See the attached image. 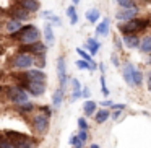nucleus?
<instances>
[{"label":"nucleus","mask_w":151,"mask_h":148,"mask_svg":"<svg viewBox=\"0 0 151 148\" xmlns=\"http://www.w3.org/2000/svg\"><path fill=\"white\" fill-rule=\"evenodd\" d=\"M109 117H111V112H109L107 109H101V111H98V112H96V116H94V119H96L98 124H104Z\"/></svg>","instance_id":"obj_19"},{"label":"nucleus","mask_w":151,"mask_h":148,"mask_svg":"<svg viewBox=\"0 0 151 148\" xmlns=\"http://www.w3.org/2000/svg\"><path fill=\"white\" fill-rule=\"evenodd\" d=\"M70 143H72L73 147H83V142L80 140L78 135H72V137H70Z\"/></svg>","instance_id":"obj_31"},{"label":"nucleus","mask_w":151,"mask_h":148,"mask_svg":"<svg viewBox=\"0 0 151 148\" xmlns=\"http://www.w3.org/2000/svg\"><path fill=\"white\" fill-rule=\"evenodd\" d=\"M78 125H80V130H88V122H86L85 117L78 119Z\"/></svg>","instance_id":"obj_36"},{"label":"nucleus","mask_w":151,"mask_h":148,"mask_svg":"<svg viewBox=\"0 0 151 148\" xmlns=\"http://www.w3.org/2000/svg\"><path fill=\"white\" fill-rule=\"evenodd\" d=\"M101 91H102V95H104V96H109V90H107V85H106L104 75L101 77Z\"/></svg>","instance_id":"obj_33"},{"label":"nucleus","mask_w":151,"mask_h":148,"mask_svg":"<svg viewBox=\"0 0 151 148\" xmlns=\"http://www.w3.org/2000/svg\"><path fill=\"white\" fill-rule=\"evenodd\" d=\"M33 127H34V130H36L39 135H44L47 130H49V116H46L44 112H41V111H39V114H34Z\"/></svg>","instance_id":"obj_5"},{"label":"nucleus","mask_w":151,"mask_h":148,"mask_svg":"<svg viewBox=\"0 0 151 148\" xmlns=\"http://www.w3.org/2000/svg\"><path fill=\"white\" fill-rule=\"evenodd\" d=\"M78 137H80V140L85 143V142L88 140V132H86V130H80V132H78Z\"/></svg>","instance_id":"obj_37"},{"label":"nucleus","mask_w":151,"mask_h":148,"mask_svg":"<svg viewBox=\"0 0 151 148\" xmlns=\"http://www.w3.org/2000/svg\"><path fill=\"white\" fill-rule=\"evenodd\" d=\"M120 114H122V109H115V112H112V117L117 121V119L120 117Z\"/></svg>","instance_id":"obj_39"},{"label":"nucleus","mask_w":151,"mask_h":148,"mask_svg":"<svg viewBox=\"0 0 151 148\" xmlns=\"http://www.w3.org/2000/svg\"><path fill=\"white\" fill-rule=\"evenodd\" d=\"M18 4L23 8H26L28 12H37L39 10V2H37V0H20Z\"/></svg>","instance_id":"obj_17"},{"label":"nucleus","mask_w":151,"mask_h":148,"mask_svg":"<svg viewBox=\"0 0 151 148\" xmlns=\"http://www.w3.org/2000/svg\"><path fill=\"white\" fill-rule=\"evenodd\" d=\"M26 77H28L29 82H42V83H46V73H44L42 70H28Z\"/></svg>","instance_id":"obj_14"},{"label":"nucleus","mask_w":151,"mask_h":148,"mask_svg":"<svg viewBox=\"0 0 151 148\" xmlns=\"http://www.w3.org/2000/svg\"><path fill=\"white\" fill-rule=\"evenodd\" d=\"M24 88H26V91L29 93V95H33V96H42L44 93H46V83H42V82H29Z\"/></svg>","instance_id":"obj_8"},{"label":"nucleus","mask_w":151,"mask_h":148,"mask_svg":"<svg viewBox=\"0 0 151 148\" xmlns=\"http://www.w3.org/2000/svg\"><path fill=\"white\" fill-rule=\"evenodd\" d=\"M112 108H114V109H124L125 106L124 104H112Z\"/></svg>","instance_id":"obj_40"},{"label":"nucleus","mask_w":151,"mask_h":148,"mask_svg":"<svg viewBox=\"0 0 151 148\" xmlns=\"http://www.w3.org/2000/svg\"><path fill=\"white\" fill-rule=\"evenodd\" d=\"M137 15H138V7H130V8H122L120 12H117L115 18L120 21H128L137 18Z\"/></svg>","instance_id":"obj_9"},{"label":"nucleus","mask_w":151,"mask_h":148,"mask_svg":"<svg viewBox=\"0 0 151 148\" xmlns=\"http://www.w3.org/2000/svg\"><path fill=\"white\" fill-rule=\"evenodd\" d=\"M141 82H143V78H141V72H140V70H135V73H133V83H135V86H140Z\"/></svg>","instance_id":"obj_30"},{"label":"nucleus","mask_w":151,"mask_h":148,"mask_svg":"<svg viewBox=\"0 0 151 148\" xmlns=\"http://www.w3.org/2000/svg\"><path fill=\"white\" fill-rule=\"evenodd\" d=\"M101 104H102V106H112V103H111V101H102Z\"/></svg>","instance_id":"obj_43"},{"label":"nucleus","mask_w":151,"mask_h":148,"mask_svg":"<svg viewBox=\"0 0 151 148\" xmlns=\"http://www.w3.org/2000/svg\"><path fill=\"white\" fill-rule=\"evenodd\" d=\"M4 135L12 142L13 148H33L34 147V138L28 137L24 134H20L17 130H5Z\"/></svg>","instance_id":"obj_2"},{"label":"nucleus","mask_w":151,"mask_h":148,"mask_svg":"<svg viewBox=\"0 0 151 148\" xmlns=\"http://www.w3.org/2000/svg\"><path fill=\"white\" fill-rule=\"evenodd\" d=\"M0 145H2V148H13V145H12V142L8 140L7 137H2V140H0Z\"/></svg>","instance_id":"obj_35"},{"label":"nucleus","mask_w":151,"mask_h":148,"mask_svg":"<svg viewBox=\"0 0 151 148\" xmlns=\"http://www.w3.org/2000/svg\"><path fill=\"white\" fill-rule=\"evenodd\" d=\"M44 38H46V43L49 44V46L54 43V31H52V26H50L49 23L44 25Z\"/></svg>","instance_id":"obj_21"},{"label":"nucleus","mask_w":151,"mask_h":148,"mask_svg":"<svg viewBox=\"0 0 151 148\" xmlns=\"http://www.w3.org/2000/svg\"><path fill=\"white\" fill-rule=\"evenodd\" d=\"M76 52H78L80 56H81V59H86L88 62H93V59H91V54H88L85 49H76Z\"/></svg>","instance_id":"obj_32"},{"label":"nucleus","mask_w":151,"mask_h":148,"mask_svg":"<svg viewBox=\"0 0 151 148\" xmlns=\"http://www.w3.org/2000/svg\"><path fill=\"white\" fill-rule=\"evenodd\" d=\"M7 96L13 104H26L29 103V93L23 90V86H7Z\"/></svg>","instance_id":"obj_3"},{"label":"nucleus","mask_w":151,"mask_h":148,"mask_svg":"<svg viewBox=\"0 0 151 148\" xmlns=\"http://www.w3.org/2000/svg\"><path fill=\"white\" fill-rule=\"evenodd\" d=\"M12 64H13V67H17V69H29L34 64V57L28 52H18L17 56L12 59Z\"/></svg>","instance_id":"obj_6"},{"label":"nucleus","mask_w":151,"mask_h":148,"mask_svg":"<svg viewBox=\"0 0 151 148\" xmlns=\"http://www.w3.org/2000/svg\"><path fill=\"white\" fill-rule=\"evenodd\" d=\"M42 18H46L49 21H54L55 25H60V18L57 15H54L52 12H42Z\"/></svg>","instance_id":"obj_27"},{"label":"nucleus","mask_w":151,"mask_h":148,"mask_svg":"<svg viewBox=\"0 0 151 148\" xmlns=\"http://www.w3.org/2000/svg\"><path fill=\"white\" fill-rule=\"evenodd\" d=\"M148 26V20H140V18H133V20H128L122 25L119 30L124 34H137L140 31H143Z\"/></svg>","instance_id":"obj_4"},{"label":"nucleus","mask_w":151,"mask_h":148,"mask_svg":"<svg viewBox=\"0 0 151 148\" xmlns=\"http://www.w3.org/2000/svg\"><path fill=\"white\" fill-rule=\"evenodd\" d=\"M91 148H99V145H96V143H93V145H91Z\"/></svg>","instance_id":"obj_45"},{"label":"nucleus","mask_w":151,"mask_h":148,"mask_svg":"<svg viewBox=\"0 0 151 148\" xmlns=\"http://www.w3.org/2000/svg\"><path fill=\"white\" fill-rule=\"evenodd\" d=\"M109 28H111V20H109V18H104L102 23H99L98 28H96V34H98V36H107Z\"/></svg>","instance_id":"obj_16"},{"label":"nucleus","mask_w":151,"mask_h":148,"mask_svg":"<svg viewBox=\"0 0 151 148\" xmlns=\"http://www.w3.org/2000/svg\"><path fill=\"white\" fill-rule=\"evenodd\" d=\"M34 109V106L31 103H26V104H21L20 106V112H31Z\"/></svg>","instance_id":"obj_34"},{"label":"nucleus","mask_w":151,"mask_h":148,"mask_svg":"<svg viewBox=\"0 0 151 148\" xmlns=\"http://www.w3.org/2000/svg\"><path fill=\"white\" fill-rule=\"evenodd\" d=\"M76 67H78L80 70H91V65H89V62H88L86 59L76 60Z\"/></svg>","instance_id":"obj_28"},{"label":"nucleus","mask_w":151,"mask_h":148,"mask_svg":"<svg viewBox=\"0 0 151 148\" xmlns=\"http://www.w3.org/2000/svg\"><path fill=\"white\" fill-rule=\"evenodd\" d=\"M10 15H12V18H17V20H21V21H23V20H26V18H28L29 12L18 4V7H13V8L10 10Z\"/></svg>","instance_id":"obj_12"},{"label":"nucleus","mask_w":151,"mask_h":148,"mask_svg":"<svg viewBox=\"0 0 151 148\" xmlns=\"http://www.w3.org/2000/svg\"><path fill=\"white\" fill-rule=\"evenodd\" d=\"M83 96H85V98H88V96H89V91H88V88H85V90H83Z\"/></svg>","instance_id":"obj_42"},{"label":"nucleus","mask_w":151,"mask_h":148,"mask_svg":"<svg viewBox=\"0 0 151 148\" xmlns=\"http://www.w3.org/2000/svg\"><path fill=\"white\" fill-rule=\"evenodd\" d=\"M122 41H124V44L128 47V49L138 47V46L141 44V41L138 39V36H135V34H125V36L122 38Z\"/></svg>","instance_id":"obj_15"},{"label":"nucleus","mask_w":151,"mask_h":148,"mask_svg":"<svg viewBox=\"0 0 151 148\" xmlns=\"http://www.w3.org/2000/svg\"><path fill=\"white\" fill-rule=\"evenodd\" d=\"M83 111H85L86 116H91V114H96V103L94 101H86L85 106H83Z\"/></svg>","instance_id":"obj_25"},{"label":"nucleus","mask_w":151,"mask_h":148,"mask_svg":"<svg viewBox=\"0 0 151 148\" xmlns=\"http://www.w3.org/2000/svg\"><path fill=\"white\" fill-rule=\"evenodd\" d=\"M57 75H59V82L62 86H65L67 83V67H65V59L60 57L57 60Z\"/></svg>","instance_id":"obj_10"},{"label":"nucleus","mask_w":151,"mask_h":148,"mask_svg":"<svg viewBox=\"0 0 151 148\" xmlns=\"http://www.w3.org/2000/svg\"><path fill=\"white\" fill-rule=\"evenodd\" d=\"M122 8H130V7H137L135 5V0H115Z\"/></svg>","instance_id":"obj_29"},{"label":"nucleus","mask_w":151,"mask_h":148,"mask_svg":"<svg viewBox=\"0 0 151 148\" xmlns=\"http://www.w3.org/2000/svg\"><path fill=\"white\" fill-rule=\"evenodd\" d=\"M86 49L89 51L91 56H96L98 51H99V43L96 39H88V43H86Z\"/></svg>","instance_id":"obj_22"},{"label":"nucleus","mask_w":151,"mask_h":148,"mask_svg":"<svg viewBox=\"0 0 151 148\" xmlns=\"http://www.w3.org/2000/svg\"><path fill=\"white\" fill-rule=\"evenodd\" d=\"M21 28H23L21 20H17V18H12V20H8L7 23H5V30H7L8 34H15L17 31H20Z\"/></svg>","instance_id":"obj_13"},{"label":"nucleus","mask_w":151,"mask_h":148,"mask_svg":"<svg viewBox=\"0 0 151 148\" xmlns=\"http://www.w3.org/2000/svg\"><path fill=\"white\" fill-rule=\"evenodd\" d=\"M140 51H141V52H146V54L151 52V36H146L143 41H141Z\"/></svg>","instance_id":"obj_26"},{"label":"nucleus","mask_w":151,"mask_h":148,"mask_svg":"<svg viewBox=\"0 0 151 148\" xmlns=\"http://www.w3.org/2000/svg\"><path fill=\"white\" fill-rule=\"evenodd\" d=\"M72 2H73V4H78V2H80V0H72Z\"/></svg>","instance_id":"obj_46"},{"label":"nucleus","mask_w":151,"mask_h":148,"mask_svg":"<svg viewBox=\"0 0 151 148\" xmlns=\"http://www.w3.org/2000/svg\"><path fill=\"white\" fill-rule=\"evenodd\" d=\"M46 44L42 43H33V44H21L20 47V52H28V54H37V56H42L46 54Z\"/></svg>","instance_id":"obj_7"},{"label":"nucleus","mask_w":151,"mask_h":148,"mask_svg":"<svg viewBox=\"0 0 151 148\" xmlns=\"http://www.w3.org/2000/svg\"><path fill=\"white\" fill-rule=\"evenodd\" d=\"M112 64H114V65H119V59L115 56H112Z\"/></svg>","instance_id":"obj_41"},{"label":"nucleus","mask_w":151,"mask_h":148,"mask_svg":"<svg viewBox=\"0 0 151 148\" xmlns=\"http://www.w3.org/2000/svg\"><path fill=\"white\" fill-rule=\"evenodd\" d=\"M72 85H73V93H72V99H73V101H76V99H78L80 96L83 95V93H81V85H80V82H78V80H75V78L72 80Z\"/></svg>","instance_id":"obj_20"},{"label":"nucleus","mask_w":151,"mask_h":148,"mask_svg":"<svg viewBox=\"0 0 151 148\" xmlns=\"http://www.w3.org/2000/svg\"><path fill=\"white\" fill-rule=\"evenodd\" d=\"M148 88H150V90H151V75H150V77H148Z\"/></svg>","instance_id":"obj_44"},{"label":"nucleus","mask_w":151,"mask_h":148,"mask_svg":"<svg viewBox=\"0 0 151 148\" xmlns=\"http://www.w3.org/2000/svg\"><path fill=\"white\" fill-rule=\"evenodd\" d=\"M135 67H133V64H130V62H127L124 65V78H125V82H127V85H130V86H135V83H133V73H135Z\"/></svg>","instance_id":"obj_11"},{"label":"nucleus","mask_w":151,"mask_h":148,"mask_svg":"<svg viewBox=\"0 0 151 148\" xmlns=\"http://www.w3.org/2000/svg\"><path fill=\"white\" fill-rule=\"evenodd\" d=\"M12 39L21 41V44H33L39 41V30L34 25H26L20 31H17L15 34H10Z\"/></svg>","instance_id":"obj_1"},{"label":"nucleus","mask_w":151,"mask_h":148,"mask_svg":"<svg viewBox=\"0 0 151 148\" xmlns=\"http://www.w3.org/2000/svg\"><path fill=\"white\" fill-rule=\"evenodd\" d=\"M73 148H81V147H73Z\"/></svg>","instance_id":"obj_47"},{"label":"nucleus","mask_w":151,"mask_h":148,"mask_svg":"<svg viewBox=\"0 0 151 148\" xmlns=\"http://www.w3.org/2000/svg\"><path fill=\"white\" fill-rule=\"evenodd\" d=\"M67 17L70 18V23H72V25L78 23V13H76V10H75L73 5H70V7L67 8Z\"/></svg>","instance_id":"obj_24"},{"label":"nucleus","mask_w":151,"mask_h":148,"mask_svg":"<svg viewBox=\"0 0 151 148\" xmlns=\"http://www.w3.org/2000/svg\"><path fill=\"white\" fill-rule=\"evenodd\" d=\"M62 101H63V91L59 88V90H55L54 95H52V106L55 109H59L60 106H62Z\"/></svg>","instance_id":"obj_18"},{"label":"nucleus","mask_w":151,"mask_h":148,"mask_svg":"<svg viewBox=\"0 0 151 148\" xmlns=\"http://www.w3.org/2000/svg\"><path fill=\"white\" fill-rule=\"evenodd\" d=\"M39 111H41V112H44L46 116H49V117H50V114H52V112H50V109L47 108V106H44V108H41Z\"/></svg>","instance_id":"obj_38"},{"label":"nucleus","mask_w":151,"mask_h":148,"mask_svg":"<svg viewBox=\"0 0 151 148\" xmlns=\"http://www.w3.org/2000/svg\"><path fill=\"white\" fill-rule=\"evenodd\" d=\"M99 17H101V13H99V10H96V8H91V10L86 12V20H88L89 23H96V21L99 20Z\"/></svg>","instance_id":"obj_23"}]
</instances>
